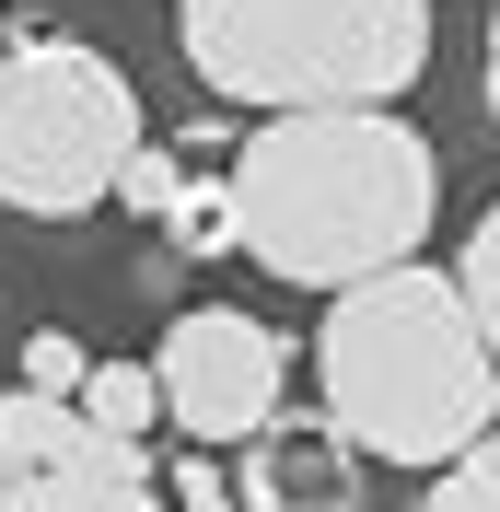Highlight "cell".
Masks as SVG:
<instances>
[{
	"label": "cell",
	"instance_id": "1",
	"mask_svg": "<svg viewBox=\"0 0 500 512\" xmlns=\"http://www.w3.org/2000/svg\"><path fill=\"white\" fill-rule=\"evenodd\" d=\"M442 210V163L396 105L338 117H268L233 152V222L245 256L291 291H361L384 268H419Z\"/></svg>",
	"mask_w": 500,
	"mask_h": 512
},
{
	"label": "cell",
	"instance_id": "2",
	"mask_svg": "<svg viewBox=\"0 0 500 512\" xmlns=\"http://www.w3.org/2000/svg\"><path fill=\"white\" fill-rule=\"evenodd\" d=\"M314 384H326V419L373 466L442 478L454 454L500 431V350L454 268H384V280L338 291L326 338H314Z\"/></svg>",
	"mask_w": 500,
	"mask_h": 512
},
{
	"label": "cell",
	"instance_id": "3",
	"mask_svg": "<svg viewBox=\"0 0 500 512\" xmlns=\"http://www.w3.org/2000/svg\"><path fill=\"white\" fill-rule=\"evenodd\" d=\"M175 47L221 105L338 117L431 70V0H175Z\"/></svg>",
	"mask_w": 500,
	"mask_h": 512
},
{
	"label": "cell",
	"instance_id": "4",
	"mask_svg": "<svg viewBox=\"0 0 500 512\" xmlns=\"http://www.w3.org/2000/svg\"><path fill=\"white\" fill-rule=\"evenodd\" d=\"M140 140V82L82 35H24L0 47V210L82 222L94 198L128 187Z\"/></svg>",
	"mask_w": 500,
	"mask_h": 512
},
{
	"label": "cell",
	"instance_id": "5",
	"mask_svg": "<svg viewBox=\"0 0 500 512\" xmlns=\"http://www.w3.org/2000/svg\"><path fill=\"white\" fill-rule=\"evenodd\" d=\"M0 512H175V501L140 443L94 431L70 396L12 384L0 396Z\"/></svg>",
	"mask_w": 500,
	"mask_h": 512
},
{
	"label": "cell",
	"instance_id": "6",
	"mask_svg": "<svg viewBox=\"0 0 500 512\" xmlns=\"http://www.w3.org/2000/svg\"><path fill=\"white\" fill-rule=\"evenodd\" d=\"M152 373H163V408H175V431L210 454V443H256V431L280 419L291 350H280V326L233 315V303H198V315L163 326Z\"/></svg>",
	"mask_w": 500,
	"mask_h": 512
},
{
	"label": "cell",
	"instance_id": "7",
	"mask_svg": "<svg viewBox=\"0 0 500 512\" xmlns=\"http://www.w3.org/2000/svg\"><path fill=\"white\" fill-rule=\"evenodd\" d=\"M361 466L373 454L349 443L326 408H280L268 431L245 443V512H361Z\"/></svg>",
	"mask_w": 500,
	"mask_h": 512
},
{
	"label": "cell",
	"instance_id": "8",
	"mask_svg": "<svg viewBox=\"0 0 500 512\" xmlns=\"http://www.w3.org/2000/svg\"><path fill=\"white\" fill-rule=\"evenodd\" d=\"M82 419H94V431H117V443H140V431H175V408H163V373H152V361H94V384H82Z\"/></svg>",
	"mask_w": 500,
	"mask_h": 512
},
{
	"label": "cell",
	"instance_id": "9",
	"mask_svg": "<svg viewBox=\"0 0 500 512\" xmlns=\"http://www.w3.org/2000/svg\"><path fill=\"white\" fill-rule=\"evenodd\" d=\"M175 245L187 256H245V222H233V175H187V198H175Z\"/></svg>",
	"mask_w": 500,
	"mask_h": 512
},
{
	"label": "cell",
	"instance_id": "10",
	"mask_svg": "<svg viewBox=\"0 0 500 512\" xmlns=\"http://www.w3.org/2000/svg\"><path fill=\"white\" fill-rule=\"evenodd\" d=\"M454 280H466V303H477V326H489V350H500V198L477 210V233H466V256H454Z\"/></svg>",
	"mask_w": 500,
	"mask_h": 512
},
{
	"label": "cell",
	"instance_id": "11",
	"mask_svg": "<svg viewBox=\"0 0 500 512\" xmlns=\"http://www.w3.org/2000/svg\"><path fill=\"white\" fill-rule=\"evenodd\" d=\"M419 512H500V431H489L477 454H454V466L431 478V501H419Z\"/></svg>",
	"mask_w": 500,
	"mask_h": 512
},
{
	"label": "cell",
	"instance_id": "12",
	"mask_svg": "<svg viewBox=\"0 0 500 512\" xmlns=\"http://www.w3.org/2000/svg\"><path fill=\"white\" fill-rule=\"evenodd\" d=\"M24 384H35V396H70V408H82V384H94L82 338H59V326H47V338H24Z\"/></svg>",
	"mask_w": 500,
	"mask_h": 512
},
{
	"label": "cell",
	"instance_id": "13",
	"mask_svg": "<svg viewBox=\"0 0 500 512\" xmlns=\"http://www.w3.org/2000/svg\"><path fill=\"white\" fill-rule=\"evenodd\" d=\"M163 501L175 512H245V489H221L210 454H175V466H163Z\"/></svg>",
	"mask_w": 500,
	"mask_h": 512
},
{
	"label": "cell",
	"instance_id": "14",
	"mask_svg": "<svg viewBox=\"0 0 500 512\" xmlns=\"http://www.w3.org/2000/svg\"><path fill=\"white\" fill-rule=\"evenodd\" d=\"M117 198H128V210H152V222H175V198H187V163H175V152H140Z\"/></svg>",
	"mask_w": 500,
	"mask_h": 512
},
{
	"label": "cell",
	"instance_id": "15",
	"mask_svg": "<svg viewBox=\"0 0 500 512\" xmlns=\"http://www.w3.org/2000/svg\"><path fill=\"white\" fill-rule=\"evenodd\" d=\"M489 117H500V12H489Z\"/></svg>",
	"mask_w": 500,
	"mask_h": 512
}]
</instances>
